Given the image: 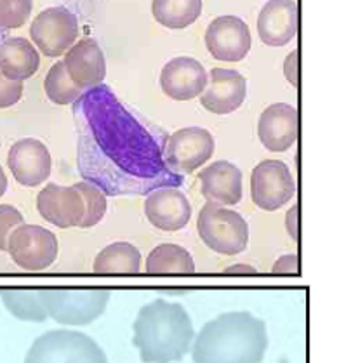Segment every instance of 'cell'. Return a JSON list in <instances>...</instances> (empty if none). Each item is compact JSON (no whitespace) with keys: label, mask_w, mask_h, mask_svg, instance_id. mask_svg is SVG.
I'll use <instances>...</instances> for the list:
<instances>
[{"label":"cell","mask_w":346,"mask_h":363,"mask_svg":"<svg viewBox=\"0 0 346 363\" xmlns=\"http://www.w3.org/2000/svg\"><path fill=\"white\" fill-rule=\"evenodd\" d=\"M73 118L80 176L106 196L150 195L184 183L165 160L164 130L129 110L105 84L73 103Z\"/></svg>","instance_id":"obj_1"},{"label":"cell","mask_w":346,"mask_h":363,"mask_svg":"<svg viewBox=\"0 0 346 363\" xmlns=\"http://www.w3.org/2000/svg\"><path fill=\"white\" fill-rule=\"evenodd\" d=\"M267 323L249 311H228L202 327L191 346L194 363H261Z\"/></svg>","instance_id":"obj_2"},{"label":"cell","mask_w":346,"mask_h":363,"mask_svg":"<svg viewBox=\"0 0 346 363\" xmlns=\"http://www.w3.org/2000/svg\"><path fill=\"white\" fill-rule=\"evenodd\" d=\"M134 346L143 363L183 360L195 341L194 323L179 303L155 299L140 310L133 325Z\"/></svg>","instance_id":"obj_3"},{"label":"cell","mask_w":346,"mask_h":363,"mask_svg":"<svg viewBox=\"0 0 346 363\" xmlns=\"http://www.w3.org/2000/svg\"><path fill=\"white\" fill-rule=\"evenodd\" d=\"M25 363H108L101 346L77 330H49L35 339Z\"/></svg>","instance_id":"obj_4"},{"label":"cell","mask_w":346,"mask_h":363,"mask_svg":"<svg viewBox=\"0 0 346 363\" xmlns=\"http://www.w3.org/2000/svg\"><path fill=\"white\" fill-rule=\"evenodd\" d=\"M197 231L211 250L223 256H237L247 249V221L225 206L207 202L199 212Z\"/></svg>","instance_id":"obj_5"},{"label":"cell","mask_w":346,"mask_h":363,"mask_svg":"<svg viewBox=\"0 0 346 363\" xmlns=\"http://www.w3.org/2000/svg\"><path fill=\"white\" fill-rule=\"evenodd\" d=\"M42 297L49 316L61 325H89L103 315L110 303V291L87 289V291H67V289H42Z\"/></svg>","instance_id":"obj_6"},{"label":"cell","mask_w":346,"mask_h":363,"mask_svg":"<svg viewBox=\"0 0 346 363\" xmlns=\"http://www.w3.org/2000/svg\"><path fill=\"white\" fill-rule=\"evenodd\" d=\"M30 37L38 51L48 57L68 52L79 37V21L72 11L65 7H49L33 19Z\"/></svg>","instance_id":"obj_7"},{"label":"cell","mask_w":346,"mask_h":363,"mask_svg":"<svg viewBox=\"0 0 346 363\" xmlns=\"http://www.w3.org/2000/svg\"><path fill=\"white\" fill-rule=\"evenodd\" d=\"M7 252L21 269L42 272L56 261L60 245L52 231L37 225H21L11 235Z\"/></svg>","instance_id":"obj_8"},{"label":"cell","mask_w":346,"mask_h":363,"mask_svg":"<svg viewBox=\"0 0 346 363\" xmlns=\"http://www.w3.org/2000/svg\"><path fill=\"white\" fill-rule=\"evenodd\" d=\"M294 193V177L282 160H263L252 171L251 199L261 211H279L292 200Z\"/></svg>","instance_id":"obj_9"},{"label":"cell","mask_w":346,"mask_h":363,"mask_svg":"<svg viewBox=\"0 0 346 363\" xmlns=\"http://www.w3.org/2000/svg\"><path fill=\"white\" fill-rule=\"evenodd\" d=\"M214 136L203 127H184L176 130L165 143V160L172 171L191 174L214 155Z\"/></svg>","instance_id":"obj_10"},{"label":"cell","mask_w":346,"mask_h":363,"mask_svg":"<svg viewBox=\"0 0 346 363\" xmlns=\"http://www.w3.org/2000/svg\"><path fill=\"white\" fill-rule=\"evenodd\" d=\"M249 26L238 16H219L207 26L206 48L211 56L225 63H238L251 51Z\"/></svg>","instance_id":"obj_11"},{"label":"cell","mask_w":346,"mask_h":363,"mask_svg":"<svg viewBox=\"0 0 346 363\" xmlns=\"http://www.w3.org/2000/svg\"><path fill=\"white\" fill-rule=\"evenodd\" d=\"M37 211L45 221L57 228H80L86 216V202L75 184L60 186L51 183L38 193Z\"/></svg>","instance_id":"obj_12"},{"label":"cell","mask_w":346,"mask_h":363,"mask_svg":"<svg viewBox=\"0 0 346 363\" xmlns=\"http://www.w3.org/2000/svg\"><path fill=\"white\" fill-rule=\"evenodd\" d=\"M7 165L14 179L26 188L38 186L51 176V153L48 146L33 138L19 139L7 155Z\"/></svg>","instance_id":"obj_13"},{"label":"cell","mask_w":346,"mask_h":363,"mask_svg":"<svg viewBox=\"0 0 346 363\" xmlns=\"http://www.w3.org/2000/svg\"><path fill=\"white\" fill-rule=\"evenodd\" d=\"M207 82L209 75L206 68L197 60L188 56L171 60L160 73V87L164 94L176 101H190L202 96Z\"/></svg>","instance_id":"obj_14"},{"label":"cell","mask_w":346,"mask_h":363,"mask_svg":"<svg viewBox=\"0 0 346 363\" xmlns=\"http://www.w3.org/2000/svg\"><path fill=\"white\" fill-rule=\"evenodd\" d=\"M145 216L157 230L179 231L190 223V200L178 188H159L146 196Z\"/></svg>","instance_id":"obj_15"},{"label":"cell","mask_w":346,"mask_h":363,"mask_svg":"<svg viewBox=\"0 0 346 363\" xmlns=\"http://www.w3.org/2000/svg\"><path fill=\"white\" fill-rule=\"evenodd\" d=\"M247 96V80L237 69L213 68L211 84L202 92L201 103L207 111L228 115L238 110Z\"/></svg>","instance_id":"obj_16"},{"label":"cell","mask_w":346,"mask_h":363,"mask_svg":"<svg viewBox=\"0 0 346 363\" xmlns=\"http://www.w3.org/2000/svg\"><path fill=\"white\" fill-rule=\"evenodd\" d=\"M298 110L287 103H275L261 113L257 136L261 145L275 153L287 152L298 139Z\"/></svg>","instance_id":"obj_17"},{"label":"cell","mask_w":346,"mask_h":363,"mask_svg":"<svg viewBox=\"0 0 346 363\" xmlns=\"http://www.w3.org/2000/svg\"><path fill=\"white\" fill-rule=\"evenodd\" d=\"M298 33V6L294 0H268L257 16V35L270 48L289 44Z\"/></svg>","instance_id":"obj_18"},{"label":"cell","mask_w":346,"mask_h":363,"mask_svg":"<svg viewBox=\"0 0 346 363\" xmlns=\"http://www.w3.org/2000/svg\"><path fill=\"white\" fill-rule=\"evenodd\" d=\"M65 67L73 82L84 91L101 86L106 77V60L94 38H82L67 52Z\"/></svg>","instance_id":"obj_19"},{"label":"cell","mask_w":346,"mask_h":363,"mask_svg":"<svg viewBox=\"0 0 346 363\" xmlns=\"http://www.w3.org/2000/svg\"><path fill=\"white\" fill-rule=\"evenodd\" d=\"M203 199L218 206H237L242 200V172L232 162L218 160L199 172Z\"/></svg>","instance_id":"obj_20"},{"label":"cell","mask_w":346,"mask_h":363,"mask_svg":"<svg viewBox=\"0 0 346 363\" xmlns=\"http://www.w3.org/2000/svg\"><path fill=\"white\" fill-rule=\"evenodd\" d=\"M40 67L38 51L26 38L9 37L0 42V72L14 80H26Z\"/></svg>","instance_id":"obj_21"},{"label":"cell","mask_w":346,"mask_h":363,"mask_svg":"<svg viewBox=\"0 0 346 363\" xmlns=\"http://www.w3.org/2000/svg\"><path fill=\"white\" fill-rule=\"evenodd\" d=\"M141 269V252L128 242L105 247L94 259V272L99 275H136Z\"/></svg>","instance_id":"obj_22"},{"label":"cell","mask_w":346,"mask_h":363,"mask_svg":"<svg viewBox=\"0 0 346 363\" xmlns=\"http://www.w3.org/2000/svg\"><path fill=\"white\" fill-rule=\"evenodd\" d=\"M6 310L23 322H45L49 316L42 297V289H2L0 291Z\"/></svg>","instance_id":"obj_23"},{"label":"cell","mask_w":346,"mask_h":363,"mask_svg":"<svg viewBox=\"0 0 346 363\" xmlns=\"http://www.w3.org/2000/svg\"><path fill=\"white\" fill-rule=\"evenodd\" d=\"M146 272L150 275H191L195 273L194 257L186 249L176 245V243H162L155 247L146 257Z\"/></svg>","instance_id":"obj_24"},{"label":"cell","mask_w":346,"mask_h":363,"mask_svg":"<svg viewBox=\"0 0 346 363\" xmlns=\"http://www.w3.org/2000/svg\"><path fill=\"white\" fill-rule=\"evenodd\" d=\"M152 14L165 28L183 30L201 18L202 0H152Z\"/></svg>","instance_id":"obj_25"},{"label":"cell","mask_w":346,"mask_h":363,"mask_svg":"<svg viewBox=\"0 0 346 363\" xmlns=\"http://www.w3.org/2000/svg\"><path fill=\"white\" fill-rule=\"evenodd\" d=\"M44 89L48 98L55 104L67 106L79 101L84 94V89H80L68 75L65 61H57L49 69L48 77L44 80Z\"/></svg>","instance_id":"obj_26"},{"label":"cell","mask_w":346,"mask_h":363,"mask_svg":"<svg viewBox=\"0 0 346 363\" xmlns=\"http://www.w3.org/2000/svg\"><path fill=\"white\" fill-rule=\"evenodd\" d=\"M79 188L80 193L84 196V202H86V216H84V221L80 228H92L98 223L103 221L106 214V195L105 191L99 190L96 184L89 183V181H80L75 184Z\"/></svg>","instance_id":"obj_27"},{"label":"cell","mask_w":346,"mask_h":363,"mask_svg":"<svg viewBox=\"0 0 346 363\" xmlns=\"http://www.w3.org/2000/svg\"><path fill=\"white\" fill-rule=\"evenodd\" d=\"M32 9L33 0H0V30L21 28Z\"/></svg>","instance_id":"obj_28"},{"label":"cell","mask_w":346,"mask_h":363,"mask_svg":"<svg viewBox=\"0 0 346 363\" xmlns=\"http://www.w3.org/2000/svg\"><path fill=\"white\" fill-rule=\"evenodd\" d=\"M25 225L23 214L13 206H0V250L9 249V238L19 226Z\"/></svg>","instance_id":"obj_29"},{"label":"cell","mask_w":346,"mask_h":363,"mask_svg":"<svg viewBox=\"0 0 346 363\" xmlns=\"http://www.w3.org/2000/svg\"><path fill=\"white\" fill-rule=\"evenodd\" d=\"M23 96L21 80L9 79L0 72V108H9L16 104Z\"/></svg>","instance_id":"obj_30"},{"label":"cell","mask_w":346,"mask_h":363,"mask_svg":"<svg viewBox=\"0 0 346 363\" xmlns=\"http://www.w3.org/2000/svg\"><path fill=\"white\" fill-rule=\"evenodd\" d=\"M299 269V261L296 254H287L282 256L280 259H277L274 264V273L275 275H294Z\"/></svg>","instance_id":"obj_31"},{"label":"cell","mask_w":346,"mask_h":363,"mask_svg":"<svg viewBox=\"0 0 346 363\" xmlns=\"http://www.w3.org/2000/svg\"><path fill=\"white\" fill-rule=\"evenodd\" d=\"M298 60H299L298 51H292L289 56L286 57V61H284V75H286L287 82H289L292 87H298L299 84Z\"/></svg>","instance_id":"obj_32"},{"label":"cell","mask_w":346,"mask_h":363,"mask_svg":"<svg viewBox=\"0 0 346 363\" xmlns=\"http://www.w3.org/2000/svg\"><path fill=\"white\" fill-rule=\"evenodd\" d=\"M298 206H294V207H291L289 208V212H287V216H286V228H287V233L291 235V238L294 242H298V238H299V228H298Z\"/></svg>","instance_id":"obj_33"},{"label":"cell","mask_w":346,"mask_h":363,"mask_svg":"<svg viewBox=\"0 0 346 363\" xmlns=\"http://www.w3.org/2000/svg\"><path fill=\"white\" fill-rule=\"evenodd\" d=\"M257 269L249 264H233L225 269V275H256Z\"/></svg>","instance_id":"obj_34"},{"label":"cell","mask_w":346,"mask_h":363,"mask_svg":"<svg viewBox=\"0 0 346 363\" xmlns=\"http://www.w3.org/2000/svg\"><path fill=\"white\" fill-rule=\"evenodd\" d=\"M6 190H7V176L6 172H4L2 165H0V196L6 193Z\"/></svg>","instance_id":"obj_35"}]
</instances>
